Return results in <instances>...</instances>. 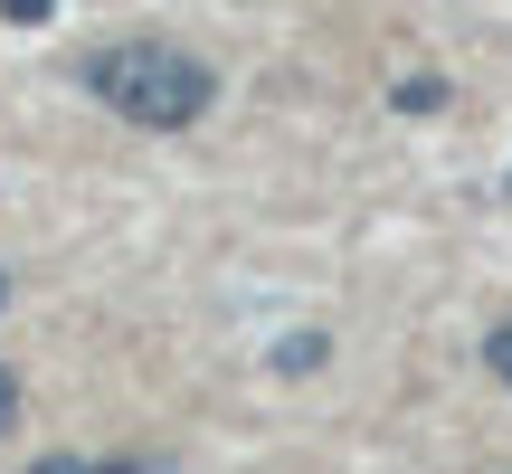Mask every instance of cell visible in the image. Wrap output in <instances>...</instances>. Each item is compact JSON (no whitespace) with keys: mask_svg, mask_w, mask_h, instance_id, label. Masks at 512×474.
I'll return each instance as SVG.
<instances>
[{"mask_svg":"<svg viewBox=\"0 0 512 474\" xmlns=\"http://www.w3.org/2000/svg\"><path fill=\"white\" fill-rule=\"evenodd\" d=\"M86 86H95V105H114L124 124L181 133V124H200V114H209L219 76H209L190 48H171V38H114V48L86 57Z\"/></svg>","mask_w":512,"mask_h":474,"instance_id":"cell-1","label":"cell"},{"mask_svg":"<svg viewBox=\"0 0 512 474\" xmlns=\"http://www.w3.org/2000/svg\"><path fill=\"white\" fill-rule=\"evenodd\" d=\"M304 370H323V332H294V342H275V380H304Z\"/></svg>","mask_w":512,"mask_h":474,"instance_id":"cell-2","label":"cell"},{"mask_svg":"<svg viewBox=\"0 0 512 474\" xmlns=\"http://www.w3.org/2000/svg\"><path fill=\"white\" fill-rule=\"evenodd\" d=\"M446 105V76H399V114H437Z\"/></svg>","mask_w":512,"mask_h":474,"instance_id":"cell-3","label":"cell"},{"mask_svg":"<svg viewBox=\"0 0 512 474\" xmlns=\"http://www.w3.org/2000/svg\"><path fill=\"white\" fill-rule=\"evenodd\" d=\"M484 370H494V380L512 389V323H494V342H484Z\"/></svg>","mask_w":512,"mask_h":474,"instance_id":"cell-4","label":"cell"},{"mask_svg":"<svg viewBox=\"0 0 512 474\" xmlns=\"http://www.w3.org/2000/svg\"><path fill=\"white\" fill-rule=\"evenodd\" d=\"M10 427H19V380L0 370V437H10Z\"/></svg>","mask_w":512,"mask_h":474,"instance_id":"cell-5","label":"cell"},{"mask_svg":"<svg viewBox=\"0 0 512 474\" xmlns=\"http://www.w3.org/2000/svg\"><path fill=\"white\" fill-rule=\"evenodd\" d=\"M105 474H171V465H162V456H114Z\"/></svg>","mask_w":512,"mask_h":474,"instance_id":"cell-6","label":"cell"},{"mask_svg":"<svg viewBox=\"0 0 512 474\" xmlns=\"http://www.w3.org/2000/svg\"><path fill=\"white\" fill-rule=\"evenodd\" d=\"M38 474H105V465H86V456H48Z\"/></svg>","mask_w":512,"mask_h":474,"instance_id":"cell-7","label":"cell"},{"mask_svg":"<svg viewBox=\"0 0 512 474\" xmlns=\"http://www.w3.org/2000/svg\"><path fill=\"white\" fill-rule=\"evenodd\" d=\"M0 10H10V19H48L57 0H0Z\"/></svg>","mask_w":512,"mask_h":474,"instance_id":"cell-8","label":"cell"},{"mask_svg":"<svg viewBox=\"0 0 512 474\" xmlns=\"http://www.w3.org/2000/svg\"><path fill=\"white\" fill-rule=\"evenodd\" d=\"M0 313H10V275H0Z\"/></svg>","mask_w":512,"mask_h":474,"instance_id":"cell-9","label":"cell"}]
</instances>
